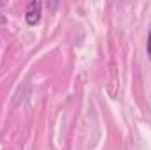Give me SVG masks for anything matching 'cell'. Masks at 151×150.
Segmentation results:
<instances>
[{"mask_svg": "<svg viewBox=\"0 0 151 150\" xmlns=\"http://www.w3.org/2000/svg\"><path fill=\"white\" fill-rule=\"evenodd\" d=\"M146 51H148V58L151 62V28H150V34H148V42H146Z\"/></svg>", "mask_w": 151, "mask_h": 150, "instance_id": "7a4b0ae2", "label": "cell"}, {"mask_svg": "<svg viewBox=\"0 0 151 150\" xmlns=\"http://www.w3.org/2000/svg\"><path fill=\"white\" fill-rule=\"evenodd\" d=\"M40 7H42V4L40 2H30L28 5H27V11H25V21L30 25V27H34V25H37L39 21H40Z\"/></svg>", "mask_w": 151, "mask_h": 150, "instance_id": "6da1fadb", "label": "cell"}]
</instances>
